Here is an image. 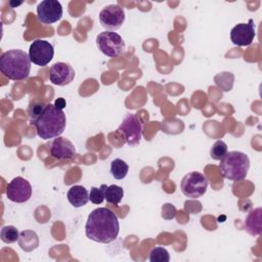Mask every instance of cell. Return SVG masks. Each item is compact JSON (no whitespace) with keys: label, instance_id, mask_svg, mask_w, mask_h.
I'll return each instance as SVG.
<instances>
[{"label":"cell","instance_id":"obj_1","mask_svg":"<svg viewBox=\"0 0 262 262\" xmlns=\"http://www.w3.org/2000/svg\"><path fill=\"white\" fill-rule=\"evenodd\" d=\"M119 230L118 216L108 208L94 209L88 215L85 233L89 239L100 244H108L118 237Z\"/></svg>","mask_w":262,"mask_h":262},{"label":"cell","instance_id":"obj_2","mask_svg":"<svg viewBox=\"0 0 262 262\" xmlns=\"http://www.w3.org/2000/svg\"><path fill=\"white\" fill-rule=\"evenodd\" d=\"M31 124L36 128L37 135L44 140L60 136L67 125L66 114L54 104L48 103L43 113Z\"/></svg>","mask_w":262,"mask_h":262},{"label":"cell","instance_id":"obj_3","mask_svg":"<svg viewBox=\"0 0 262 262\" xmlns=\"http://www.w3.org/2000/svg\"><path fill=\"white\" fill-rule=\"evenodd\" d=\"M31 62L29 53L21 49H11L2 53L0 57V71L10 80H24L30 74Z\"/></svg>","mask_w":262,"mask_h":262},{"label":"cell","instance_id":"obj_4","mask_svg":"<svg viewBox=\"0 0 262 262\" xmlns=\"http://www.w3.org/2000/svg\"><path fill=\"white\" fill-rule=\"evenodd\" d=\"M218 169L224 178L231 181H241L247 177L250 169V160L242 151H227L220 160Z\"/></svg>","mask_w":262,"mask_h":262},{"label":"cell","instance_id":"obj_5","mask_svg":"<svg viewBox=\"0 0 262 262\" xmlns=\"http://www.w3.org/2000/svg\"><path fill=\"white\" fill-rule=\"evenodd\" d=\"M117 133L123 137L129 146H135L139 144L142 138L143 124L136 114H127L118 127Z\"/></svg>","mask_w":262,"mask_h":262},{"label":"cell","instance_id":"obj_6","mask_svg":"<svg viewBox=\"0 0 262 262\" xmlns=\"http://www.w3.org/2000/svg\"><path fill=\"white\" fill-rule=\"evenodd\" d=\"M96 46L107 57L119 56L125 50L123 38L118 33L111 31H103L96 36Z\"/></svg>","mask_w":262,"mask_h":262},{"label":"cell","instance_id":"obj_7","mask_svg":"<svg viewBox=\"0 0 262 262\" xmlns=\"http://www.w3.org/2000/svg\"><path fill=\"white\" fill-rule=\"evenodd\" d=\"M208 187V180L200 172L192 171L184 175L181 180L180 188L182 193L188 199H198L205 194Z\"/></svg>","mask_w":262,"mask_h":262},{"label":"cell","instance_id":"obj_8","mask_svg":"<svg viewBox=\"0 0 262 262\" xmlns=\"http://www.w3.org/2000/svg\"><path fill=\"white\" fill-rule=\"evenodd\" d=\"M100 25L111 32L121 29L125 21V10L118 4H110L104 6L99 12Z\"/></svg>","mask_w":262,"mask_h":262},{"label":"cell","instance_id":"obj_9","mask_svg":"<svg viewBox=\"0 0 262 262\" xmlns=\"http://www.w3.org/2000/svg\"><path fill=\"white\" fill-rule=\"evenodd\" d=\"M54 55V48L51 43L46 40L36 39L30 45L29 56L33 63L39 67L47 66Z\"/></svg>","mask_w":262,"mask_h":262},{"label":"cell","instance_id":"obj_10","mask_svg":"<svg viewBox=\"0 0 262 262\" xmlns=\"http://www.w3.org/2000/svg\"><path fill=\"white\" fill-rule=\"evenodd\" d=\"M5 193L7 199L13 203H25L32 195V186L27 179L17 176L7 184Z\"/></svg>","mask_w":262,"mask_h":262},{"label":"cell","instance_id":"obj_11","mask_svg":"<svg viewBox=\"0 0 262 262\" xmlns=\"http://www.w3.org/2000/svg\"><path fill=\"white\" fill-rule=\"evenodd\" d=\"M38 19L44 25L58 21L62 16V6L56 0H44L37 5Z\"/></svg>","mask_w":262,"mask_h":262},{"label":"cell","instance_id":"obj_12","mask_svg":"<svg viewBox=\"0 0 262 262\" xmlns=\"http://www.w3.org/2000/svg\"><path fill=\"white\" fill-rule=\"evenodd\" d=\"M255 25L252 18L247 24L242 23L235 25L230 31V39L234 45L249 46L255 38Z\"/></svg>","mask_w":262,"mask_h":262},{"label":"cell","instance_id":"obj_13","mask_svg":"<svg viewBox=\"0 0 262 262\" xmlns=\"http://www.w3.org/2000/svg\"><path fill=\"white\" fill-rule=\"evenodd\" d=\"M48 146L50 156L58 161H69L76 154L75 145L69 139L60 136L52 139Z\"/></svg>","mask_w":262,"mask_h":262},{"label":"cell","instance_id":"obj_14","mask_svg":"<svg viewBox=\"0 0 262 262\" xmlns=\"http://www.w3.org/2000/svg\"><path fill=\"white\" fill-rule=\"evenodd\" d=\"M75 78V71L71 64L67 62H55L49 71L50 81L57 86L69 85Z\"/></svg>","mask_w":262,"mask_h":262},{"label":"cell","instance_id":"obj_15","mask_svg":"<svg viewBox=\"0 0 262 262\" xmlns=\"http://www.w3.org/2000/svg\"><path fill=\"white\" fill-rule=\"evenodd\" d=\"M68 201L75 208L85 206L89 201V192L82 185H74L70 187L67 193Z\"/></svg>","mask_w":262,"mask_h":262},{"label":"cell","instance_id":"obj_16","mask_svg":"<svg viewBox=\"0 0 262 262\" xmlns=\"http://www.w3.org/2000/svg\"><path fill=\"white\" fill-rule=\"evenodd\" d=\"M261 213L262 210L261 208H256L252 210L245 221V228L247 232L253 236L259 235L261 233Z\"/></svg>","mask_w":262,"mask_h":262},{"label":"cell","instance_id":"obj_17","mask_svg":"<svg viewBox=\"0 0 262 262\" xmlns=\"http://www.w3.org/2000/svg\"><path fill=\"white\" fill-rule=\"evenodd\" d=\"M17 242L19 247L26 252H31L39 246L38 235L36 234L35 231H32V230L21 231L19 233V238Z\"/></svg>","mask_w":262,"mask_h":262},{"label":"cell","instance_id":"obj_18","mask_svg":"<svg viewBox=\"0 0 262 262\" xmlns=\"http://www.w3.org/2000/svg\"><path fill=\"white\" fill-rule=\"evenodd\" d=\"M128 164L122 159H115L111 163V174L117 180L124 179L128 173Z\"/></svg>","mask_w":262,"mask_h":262},{"label":"cell","instance_id":"obj_19","mask_svg":"<svg viewBox=\"0 0 262 262\" xmlns=\"http://www.w3.org/2000/svg\"><path fill=\"white\" fill-rule=\"evenodd\" d=\"M123 196H124V190L119 185L112 184L105 188L104 200H106V202L108 204L119 205L121 203Z\"/></svg>","mask_w":262,"mask_h":262},{"label":"cell","instance_id":"obj_20","mask_svg":"<svg viewBox=\"0 0 262 262\" xmlns=\"http://www.w3.org/2000/svg\"><path fill=\"white\" fill-rule=\"evenodd\" d=\"M215 83L218 87H220L223 91H229L232 88L234 76L231 73L223 72L215 76Z\"/></svg>","mask_w":262,"mask_h":262},{"label":"cell","instance_id":"obj_21","mask_svg":"<svg viewBox=\"0 0 262 262\" xmlns=\"http://www.w3.org/2000/svg\"><path fill=\"white\" fill-rule=\"evenodd\" d=\"M1 241L5 244H13L19 238V232L15 226L7 225L2 227L0 231Z\"/></svg>","mask_w":262,"mask_h":262},{"label":"cell","instance_id":"obj_22","mask_svg":"<svg viewBox=\"0 0 262 262\" xmlns=\"http://www.w3.org/2000/svg\"><path fill=\"white\" fill-rule=\"evenodd\" d=\"M148 260L150 262H169L170 255L167 249L163 247H155L149 252Z\"/></svg>","mask_w":262,"mask_h":262},{"label":"cell","instance_id":"obj_23","mask_svg":"<svg viewBox=\"0 0 262 262\" xmlns=\"http://www.w3.org/2000/svg\"><path fill=\"white\" fill-rule=\"evenodd\" d=\"M227 144L222 140H217L210 149V156L213 160L220 161L227 154Z\"/></svg>","mask_w":262,"mask_h":262},{"label":"cell","instance_id":"obj_24","mask_svg":"<svg viewBox=\"0 0 262 262\" xmlns=\"http://www.w3.org/2000/svg\"><path fill=\"white\" fill-rule=\"evenodd\" d=\"M48 103L42 102V101H33L28 106V115L30 118V121L36 120L45 110Z\"/></svg>","mask_w":262,"mask_h":262},{"label":"cell","instance_id":"obj_25","mask_svg":"<svg viewBox=\"0 0 262 262\" xmlns=\"http://www.w3.org/2000/svg\"><path fill=\"white\" fill-rule=\"evenodd\" d=\"M106 184H101L99 187H91L89 193V200L91 203L95 205H99L104 201V192L106 188Z\"/></svg>","mask_w":262,"mask_h":262},{"label":"cell","instance_id":"obj_26","mask_svg":"<svg viewBox=\"0 0 262 262\" xmlns=\"http://www.w3.org/2000/svg\"><path fill=\"white\" fill-rule=\"evenodd\" d=\"M176 214H177V210L172 204L167 203L162 206V217L164 219L171 220L176 216Z\"/></svg>","mask_w":262,"mask_h":262},{"label":"cell","instance_id":"obj_27","mask_svg":"<svg viewBox=\"0 0 262 262\" xmlns=\"http://www.w3.org/2000/svg\"><path fill=\"white\" fill-rule=\"evenodd\" d=\"M184 209L188 213L195 214L202 210V204L200 202H192V201H186L184 203Z\"/></svg>","mask_w":262,"mask_h":262},{"label":"cell","instance_id":"obj_28","mask_svg":"<svg viewBox=\"0 0 262 262\" xmlns=\"http://www.w3.org/2000/svg\"><path fill=\"white\" fill-rule=\"evenodd\" d=\"M54 105H55L56 107H58V108L62 110V108L66 106V101H64V99H63V98H57V99L55 100Z\"/></svg>","mask_w":262,"mask_h":262}]
</instances>
